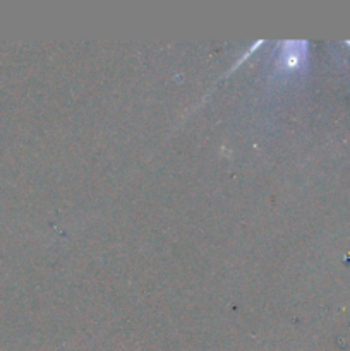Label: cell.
<instances>
[{
    "instance_id": "6da1fadb",
    "label": "cell",
    "mask_w": 350,
    "mask_h": 351,
    "mask_svg": "<svg viewBox=\"0 0 350 351\" xmlns=\"http://www.w3.org/2000/svg\"><path fill=\"white\" fill-rule=\"evenodd\" d=\"M304 58L305 43H302V41H287V43H283V50L278 57V69L283 72L297 71Z\"/></svg>"
}]
</instances>
